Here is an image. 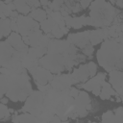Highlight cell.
<instances>
[{
  "label": "cell",
  "instance_id": "cell-1",
  "mask_svg": "<svg viewBox=\"0 0 123 123\" xmlns=\"http://www.w3.org/2000/svg\"><path fill=\"white\" fill-rule=\"evenodd\" d=\"M7 41L12 47H14L16 50H18L20 52H26L27 51L26 44L24 43V41L21 38V37L16 33H12L10 35V37L7 38Z\"/></svg>",
  "mask_w": 123,
  "mask_h": 123
},
{
  "label": "cell",
  "instance_id": "cell-2",
  "mask_svg": "<svg viewBox=\"0 0 123 123\" xmlns=\"http://www.w3.org/2000/svg\"><path fill=\"white\" fill-rule=\"evenodd\" d=\"M110 82L112 84L115 90L118 92L122 91L123 86V72L120 71H112L110 73Z\"/></svg>",
  "mask_w": 123,
  "mask_h": 123
},
{
  "label": "cell",
  "instance_id": "cell-3",
  "mask_svg": "<svg viewBox=\"0 0 123 123\" xmlns=\"http://www.w3.org/2000/svg\"><path fill=\"white\" fill-rule=\"evenodd\" d=\"M11 22L12 20H10L8 17L1 19V37H8L11 34Z\"/></svg>",
  "mask_w": 123,
  "mask_h": 123
},
{
  "label": "cell",
  "instance_id": "cell-4",
  "mask_svg": "<svg viewBox=\"0 0 123 123\" xmlns=\"http://www.w3.org/2000/svg\"><path fill=\"white\" fill-rule=\"evenodd\" d=\"M56 24H57V23H56L55 20L52 18V16H51V15H48L45 20L41 21L40 27H41V29H42L45 33H49V32L52 31V28H53Z\"/></svg>",
  "mask_w": 123,
  "mask_h": 123
},
{
  "label": "cell",
  "instance_id": "cell-5",
  "mask_svg": "<svg viewBox=\"0 0 123 123\" xmlns=\"http://www.w3.org/2000/svg\"><path fill=\"white\" fill-rule=\"evenodd\" d=\"M13 3L16 6L17 12L24 13V14H27L28 12H30V11L32 9L24 0H13Z\"/></svg>",
  "mask_w": 123,
  "mask_h": 123
},
{
  "label": "cell",
  "instance_id": "cell-6",
  "mask_svg": "<svg viewBox=\"0 0 123 123\" xmlns=\"http://www.w3.org/2000/svg\"><path fill=\"white\" fill-rule=\"evenodd\" d=\"M31 16L33 18H35L37 21H43L47 18L48 14L46 12V11H43L41 9H33L32 12H31Z\"/></svg>",
  "mask_w": 123,
  "mask_h": 123
},
{
  "label": "cell",
  "instance_id": "cell-7",
  "mask_svg": "<svg viewBox=\"0 0 123 123\" xmlns=\"http://www.w3.org/2000/svg\"><path fill=\"white\" fill-rule=\"evenodd\" d=\"M102 121H104V122H114V114H113V112L111 111L105 112L102 115Z\"/></svg>",
  "mask_w": 123,
  "mask_h": 123
},
{
  "label": "cell",
  "instance_id": "cell-8",
  "mask_svg": "<svg viewBox=\"0 0 123 123\" xmlns=\"http://www.w3.org/2000/svg\"><path fill=\"white\" fill-rule=\"evenodd\" d=\"M19 117V122H30V121H37V119L34 117L33 114H20L18 115Z\"/></svg>",
  "mask_w": 123,
  "mask_h": 123
},
{
  "label": "cell",
  "instance_id": "cell-9",
  "mask_svg": "<svg viewBox=\"0 0 123 123\" xmlns=\"http://www.w3.org/2000/svg\"><path fill=\"white\" fill-rule=\"evenodd\" d=\"M101 40H102V37H101V36L94 35V34H90V35H89V41L91 42L92 45L98 44Z\"/></svg>",
  "mask_w": 123,
  "mask_h": 123
},
{
  "label": "cell",
  "instance_id": "cell-10",
  "mask_svg": "<svg viewBox=\"0 0 123 123\" xmlns=\"http://www.w3.org/2000/svg\"><path fill=\"white\" fill-rule=\"evenodd\" d=\"M88 71H89V75L90 77H93L95 74H96V70H97V67H96V64L93 62H89L88 64Z\"/></svg>",
  "mask_w": 123,
  "mask_h": 123
},
{
  "label": "cell",
  "instance_id": "cell-11",
  "mask_svg": "<svg viewBox=\"0 0 123 123\" xmlns=\"http://www.w3.org/2000/svg\"><path fill=\"white\" fill-rule=\"evenodd\" d=\"M24 1H25L30 7H32V10L35 9V8H37V7H39V6L41 5L38 0H24Z\"/></svg>",
  "mask_w": 123,
  "mask_h": 123
},
{
  "label": "cell",
  "instance_id": "cell-12",
  "mask_svg": "<svg viewBox=\"0 0 123 123\" xmlns=\"http://www.w3.org/2000/svg\"><path fill=\"white\" fill-rule=\"evenodd\" d=\"M84 54L85 55H87V56H90L91 54H92V52H93V47H92V45H89V44H87L86 47H85V49H84Z\"/></svg>",
  "mask_w": 123,
  "mask_h": 123
},
{
  "label": "cell",
  "instance_id": "cell-13",
  "mask_svg": "<svg viewBox=\"0 0 123 123\" xmlns=\"http://www.w3.org/2000/svg\"><path fill=\"white\" fill-rule=\"evenodd\" d=\"M91 3V0H81L80 1V5L82 7V9H86L87 8Z\"/></svg>",
  "mask_w": 123,
  "mask_h": 123
},
{
  "label": "cell",
  "instance_id": "cell-14",
  "mask_svg": "<svg viewBox=\"0 0 123 123\" xmlns=\"http://www.w3.org/2000/svg\"><path fill=\"white\" fill-rule=\"evenodd\" d=\"M92 93L94 95H100V92H101V85H97L95 86L93 88H92Z\"/></svg>",
  "mask_w": 123,
  "mask_h": 123
},
{
  "label": "cell",
  "instance_id": "cell-15",
  "mask_svg": "<svg viewBox=\"0 0 123 123\" xmlns=\"http://www.w3.org/2000/svg\"><path fill=\"white\" fill-rule=\"evenodd\" d=\"M79 90L77 89V88H71V90H70V92H69V95L71 96V97H77L78 95H79Z\"/></svg>",
  "mask_w": 123,
  "mask_h": 123
},
{
  "label": "cell",
  "instance_id": "cell-16",
  "mask_svg": "<svg viewBox=\"0 0 123 123\" xmlns=\"http://www.w3.org/2000/svg\"><path fill=\"white\" fill-rule=\"evenodd\" d=\"M81 9H82L81 5L77 3V4H75V5L73 6V8H72V12H79L81 11Z\"/></svg>",
  "mask_w": 123,
  "mask_h": 123
},
{
  "label": "cell",
  "instance_id": "cell-17",
  "mask_svg": "<svg viewBox=\"0 0 123 123\" xmlns=\"http://www.w3.org/2000/svg\"><path fill=\"white\" fill-rule=\"evenodd\" d=\"M10 16H11L12 18H16V17H18V13H17V12H15V11H12L11 13H10Z\"/></svg>",
  "mask_w": 123,
  "mask_h": 123
},
{
  "label": "cell",
  "instance_id": "cell-18",
  "mask_svg": "<svg viewBox=\"0 0 123 123\" xmlns=\"http://www.w3.org/2000/svg\"><path fill=\"white\" fill-rule=\"evenodd\" d=\"M40 4L42 6H44V7H48L50 5V2L48 0H40Z\"/></svg>",
  "mask_w": 123,
  "mask_h": 123
},
{
  "label": "cell",
  "instance_id": "cell-19",
  "mask_svg": "<svg viewBox=\"0 0 123 123\" xmlns=\"http://www.w3.org/2000/svg\"><path fill=\"white\" fill-rule=\"evenodd\" d=\"M116 6H118L119 8H123V0H116L115 1Z\"/></svg>",
  "mask_w": 123,
  "mask_h": 123
},
{
  "label": "cell",
  "instance_id": "cell-20",
  "mask_svg": "<svg viewBox=\"0 0 123 123\" xmlns=\"http://www.w3.org/2000/svg\"><path fill=\"white\" fill-rule=\"evenodd\" d=\"M8 101H9V100H8V98H5V97H2V98H1V103L5 104V105L8 103Z\"/></svg>",
  "mask_w": 123,
  "mask_h": 123
},
{
  "label": "cell",
  "instance_id": "cell-21",
  "mask_svg": "<svg viewBox=\"0 0 123 123\" xmlns=\"http://www.w3.org/2000/svg\"><path fill=\"white\" fill-rule=\"evenodd\" d=\"M51 120H52V121H58V122H60V121H61V119H60V118H58V117H56V116H54Z\"/></svg>",
  "mask_w": 123,
  "mask_h": 123
}]
</instances>
